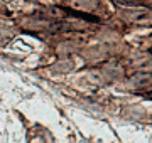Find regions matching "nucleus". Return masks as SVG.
I'll return each mask as SVG.
<instances>
[{"instance_id":"f257e3e1","label":"nucleus","mask_w":152,"mask_h":143,"mask_svg":"<svg viewBox=\"0 0 152 143\" xmlns=\"http://www.w3.org/2000/svg\"><path fill=\"white\" fill-rule=\"evenodd\" d=\"M127 17L132 19V20H135V22H140V20H147L149 19V14H145V12H132V14H127Z\"/></svg>"},{"instance_id":"f03ea898","label":"nucleus","mask_w":152,"mask_h":143,"mask_svg":"<svg viewBox=\"0 0 152 143\" xmlns=\"http://www.w3.org/2000/svg\"><path fill=\"white\" fill-rule=\"evenodd\" d=\"M151 54H152V49H151Z\"/></svg>"},{"instance_id":"7ed1b4c3","label":"nucleus","mask_w":152,"mask_h":143,"mask_svg":"<svg viewBox=\"0 0 152 143\" xmlns=\"http://www.w3.org/2000/svg\"><path fill=\"white\" fill-rule=\"evenodd\" d=\"M151 83H152V81H151Z\"/></svg>"}]
</instances>
